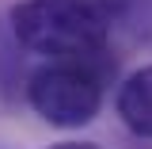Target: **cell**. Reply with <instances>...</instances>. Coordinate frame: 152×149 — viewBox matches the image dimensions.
<instances>
[{
	"mask_svg": "<svg viewBox=\"0 0 152 149\" xmlns=\"http://www.w3.org/2000/svg\"><path fill=\"white\" fill-rule=\"evenodd\" d=\"M12 31L50 61H95L107 50L110 23L88 0H23L12 8Z\"/></svg>",
	"mask_w": 152,
	"mask_h": 149,
	"instance_id": "obj_1",
	"label": "cell"
},
{
	"mask_svg": "<svg viewBox=\"0 0 152 149\" xmlns=\"http://www.w3.org/2000/svg\"><path fill=\"white\" fill-rule=\"evenodd\" d=\"M27 99L50 126H88L103 107V80L91 61H53L27 84Z\"/></svg>",
	"mask_w": 152,
	"mask_h": 149,
	"instance_id": "obj_2",
	"label": "cell"
},
{
	"mask_svg": "<svg viewBox=\"0 0 152 149\" xmlns=\"http://www.w3.org/2000/svg\"><path fill=\"white\" fill-rule=\"evenodd\" d=\"M118 115L133 134L152 138V65L137 69L118 88Z\"/></svg>",
	"mask_w": 152,
	"mask_h": 149,
	"instance_id": "obj_3",
	"label": "cell"
},
{
	"mask_svg": "<svg viewBox=\"0 0 152 149\" xmlns=\"http://www.w3.org/2000/svg\"><path fill=\"white\" fill-rule=\"evenodd\" d=\"M50 149H95V145H84V142H61V145H50Z\"/></svg>",
	"mask_w": 152,
	"mask_h": 149,
	"instance_id": "obj_4",
	"label": "cell"
}]
</instances>
